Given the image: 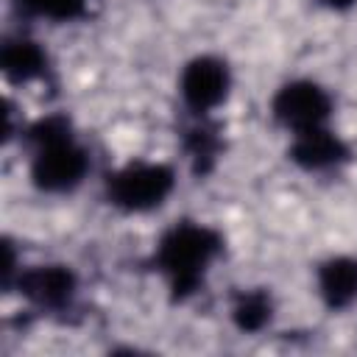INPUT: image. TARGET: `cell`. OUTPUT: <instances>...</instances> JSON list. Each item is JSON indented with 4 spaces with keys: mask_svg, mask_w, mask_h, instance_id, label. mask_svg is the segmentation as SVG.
<instances>
[{
    "mask_svg": "<svg viewBox=\"0 0 357 357\" xmlns=\"http://www.w3.org/2000/svg\"><path fill=\"white\" fill-rule=\"evenodd\" d=\"M33 156H31V181L42 192H70L75 190L89 170V153L67 131L64 120H42L33 131Z\"/></svg>",
    "mask_w": 357,
    "mask_h": 357,
    "instance_id": "6da1fadb",
    "label": "cell"
},
{
    "mask_svg": "<svg viewBox=\"0 0 357 357\" xmlns=\"http://www.w3.org/2000/svg\"><path fill=\"white\" fill-rule=\"evenodd\" d=\"M220 234L201 223H178L173 226L156 248V265L170 279L176 293H192L215 257L220 254Z\"/></svg>",
    "mask_w": 357,
    "mask_h": 357,
    "instance_id": "7a4b0ae2",
    "label": "cell"
},
{
    "mask_svg": "<svg viewBox=\"0 0 357 357\" xmlns=\"http://www.w3.org/2000/svg\"><path fill=\"white\" fill-rule=\"evenodd\" d=\"M176 187V173L165 162H128L109 178V201L123 212L159 209Z\"/></svg>",
    "mask_w": 357,
    "mask_h": 357,
    "instance_id": "3957f363",
    "label": "cell"
},
{
    "mask_svg": "<svg viewBox=\"0 0 357 357\" xmlns=\"http://www.w3.org/2000/svg\"><path fill=\"white\" fill-rule=\"evenodd\" d=\"M271 114L290 134L321 128V126H329L332 95L318 81L296 78L276 89V95L271 100Z\"/></svg>",
    "mask_w": 357,
    "mask_h": 357,
    "instance_id": "277c9868",
    "label": "cell"
},
{
    "mask_svg": "<svg viewBox=\"0 0 357 357\" xmlns=\"http://www.w3.org/2000/svg\"><path fill=\"white\" fill-rule=\"evenodd\" d=\"M231 92V70L220 56H195L178 75V95L187 109L206 114L226 103Z\"/></svg>",
    "mask_w": 357,
    "mask_h": 357,
    "instance_id": "5b68a950",
    "label": "cell"
},
{
    "mask_svg": "<svg viewBox=\"0 0 357 357\" xmlns=\"http://www.w3.org/2000/svg\"><path fill=\"white\" fill-rule=\"evenodd\" d=\"M20 290L28 301L45 310H59L75 296V276L64 265H36L20 273Z\"/></svg>",
    "mask_w": 357,
    "mask_h": 357,
    "instance_id": "8992f818",
    "label": "cell"
},
{
    "mask_svg": "<svg viewBox=\"0 0 357 357\" xmlns=\"http://www.w3.org/2000/svg\"><path fill=\"white\" fill-rule=\"evenodd\" d=\"M290 159L298 167L318 173V170H329V167L343 165L349 159V148L329 126H321V128H310V131L293 134Z\"/></svg>",
    "mask_w": 357,
    "mask_h": 357,
    "instance_id": "52a82bcc",
    "label": "cell"
},
{
    "mask_svg": "<svg viewBox=\"0 0 357 357\" xmlns=\"http://www.w3.org/2000/svg\"><path fill=\"white\" fill-rule=\"evenodd\" d=\"M315 287L329 310H346L357 301V257H329L318 265Z\"/></svg>",
    "mask_w": 357,
    "mask_h": 357,
    "instance_id": "ba28073f",
    "label": "cell"
},
{
    "mask_svg": "<svg viewBox=\"0 0 357 357\" xmlns=\"http://www.w3.org/2000/svg\"><path fill=\"white\" fill-rule=\"evenodd\" d=\"M42 67H45V53L36 47V42L17 39V42H8L3 47V70L8 78L31 81L42 73Z\"/></svg>",
    "mask_w": 357,
    "mask_h": 357,
    "instance_id": "9c48e42d",
    "label": "cell"
},
{
    "mask_svg": "<svg viewBox=\"0 0 357 357\" xmlns=\"http://www.w3.org/2000/svg\"><path fill=\"white\" fill-rule=\"evenodd\" d=\"M231 318L243 332H257L271 321V298L265 293H243L231 307Z\"/></svg>",
    "mask_w": 357,
    "mask_h": 357,
    "instance_id": "30bf717a",
    "label": "cell"
},
{
    "mask_svg": "<svg viewBox=\"0 0 357 357\" xmlns=\"http://www.w3.org/2000/svg\"><path fill=\"white\" fill-rule=\"evenodd\" d=\"M28 14L53 20V22H70L86 14L89 0H17Z\"/></svg>",
    "mask_w": 357,
    "mask_h": 357,
    "instance_id": "8fae6325",
    "label": "cell"
},
{
    "mask_svg": "<svg viewBox=\"0 0 357 357\" xmlns=\"http://www.w3.org/2000/svg\"><path fill=\"white\" fill-rule=\"evenodd\" d=\"M318 6H324V8H329V11H343V8H351L357 0H315Z\"/></svg>",
    "mask_w": 357,
    "mask_h": 357,
    "instance_id": "7c38bea8",
    "label": "cell"
}]
</instances>
